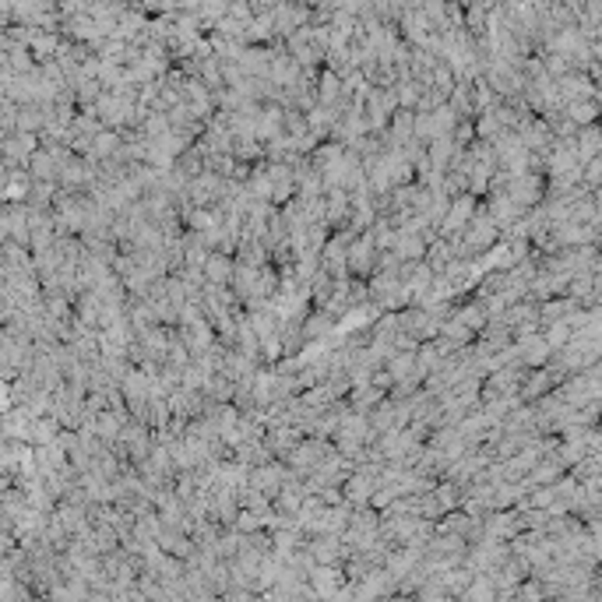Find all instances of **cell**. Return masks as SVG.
<instances>
[{
    "label": "cell",
    "instance_id": "6da1fadb",
    "mask_svg": "<svg viewBox=\"0 0 602 602\" xmlns=\"http://www.w3.org/2000/svg\"><path fill=\"white\" fill-rule=\"evenodd\" d=\"M567 335H571V331H567V324H556V328H553V335H549V342H553V346H560V342H567Z\"/></svg>",
    "mask_w": 602,
    "mask_h": 602
},
{
    "label": "cell",
    "instance_id": "7a4b0ae2",
    "mask_svg": "<svg viewBox=\"0 0 602 602\" xmlns=\"http://www.w3.org/2000/svg\"><path fill=\"white\" fill-rule=\"evenodd\" d=\"M596 117V106H574V120H592Z\"/></svg>",
    "mask_w": 602,
    "mask_h": 602
},
{
    "label": "cell",
    "instance_id": "3957f363",
    "mask_svg": "<svg viewBox=\"0 0 602 602\" xmlns=\"http://www.w3.org/2000/svg\"><path fill=\"white\" fill-rule=\"evenodd\" d=\"M222 275H229V264L226 261H212V279H222Z\"/></svg>",
    "mask_w": 602,
    "mask_h": 602
}]
</instances>
